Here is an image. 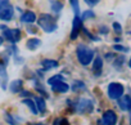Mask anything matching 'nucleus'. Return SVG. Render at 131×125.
I'll return each mask as SVG.
<instances>
[{"label":"nucleus","mask_w":131,"mask_h":125,"mask_svg":"<svg viewBox=\"0 0 131 125\" xmlns=\"http://www.w3.org/2000/svg\"><path fill=\"white\" fill-rule=\"evenodd\" d=\"M76 54H77L79 62H80L82 66L90 65L91 61H93V58H94V50H93L91 48H89L88 45H85V44H80V45L77 46Z\"/></svg>","instance_id":"obj_1"},{"label":"nucleus","mask_w":131,"mask_h":125,"mask_svg":"<svg viewBox=\"0 0 131 125\" xmlns=\"http://www.w3.org/2000/svg\"><path fill=\"white\" fill-rule=\"evenodd\" d=\"M39 22V26L45 31V32H53L57 30L58 25H57V21L54 17H51L50 14H41L37 20Z\"/></svg>","instance_id":"obj_2"},{"label":"nucleus","mask_w":131,"mask_h":125,"mask_svg":"<svg viewBox=\"0 0 131 125\" xmlns=\"http://www.w3.org/2000/svg\"><path fill=\"white\" fill-rule=\"evenodd\" d=\"M14 9L9 0H0V20L2 21H10L13 18Z\"/></svg>","instance_id":"obj_3"},{"label":"nucleus","mask_w":131,"mask_h":125,"mask_svg":"<svg viewBox=\"0 0 131 125\" xmlns=\"http://www.w3.org/2000/svg\"><path fill=\"white\" fill-rule=\"evenodd\" d=\"M123 85L119 83H111L108 85V97L111 99H119L123 95Z\"/></svg>","instance_id":"obj_4"},{"label":"nucleus","mask_w":131,"mask_h":125,"mask_svg":"<svg viewBox=\"0 0 131 125\" xmlns=\"http://www.w3.org/2000/svg\"><path fill=\"white\" fill-rule=\"evenodd\" d=\"M94 110V102L88 98H81L76 104V111L80 113H90Z\"/></svg>","instance_id":"obj_5"},{"label":"nucleus","mask_w":131,"mask_h":125,"mask_svg":"<svg viewBox=\"0 0 131 125\" xmlns=\"http://www.w3.org/2000/svg\"><path fill=\"white\" fill-rule=\"evenodd\" d=\"M116 124H117V115L112 110L105 111L99 121V125H116Z\"/></svg>","instance_id":"obj_6"},{"label":"nucleus","mask_w":131,"mask_h":125,"mask_svg":"<svg viewBox=\"0 0 131 125\" xmlns=\"http://www.w3.org/2000/svg\"><path fill=\"white\" fill-rule=\"evenodd\" d=\"M4 37L8 41L16 44L21 40V30H18V28H5L4 30Z\"/></svg>","instance_id":"obj_7"},{"label":"nucleus","mask_w":131,"mask_h":125,"mask_svg":"<svg viewBox=\"0 0 131 125\" xmlns=\"http://www.w3.org/2000/svg\"><path fill=\"white\" fill-rule=\"evenodd\" d=\"M82 20L79 17V16H76L75 17V20H73V23H72V32H71V39L72 40H75L77 36H79V34L82 31Z\"/></svg>","instance_id":"obj_8"},{"label":"nucleus","mask_w":131,"mask_h":125,"mask_svg":"<svg viewBox=\"0 0 131 125\" xmlns=\"http://www.w3.org/2000/svg\"><path fill=\"white\" fill-rule=\"evenodd\" d=\"M118 106L123 111H131V97L128 95H122L118 99Z\"/></svg>","instance_id":"obj_9"},{"label":"nucleus","mask_w":131,"mask_h":125,"mask_svg":"<svg viewBox=\"0 0 131 125\" xmlns=\"http://www.w3.org/2000/svg\"><path fill=\"white\" fill-rule=\"evenodd\" d=\"M50 86H51V90L55 92V93H67L70 90V85L66 83V81H60V83L53 84Z\"/></svg>","instance_id":"obj_10"},{"label":"nucleus","mask_w":131,"mask_h":125,"mask_svg":"<svg viewBox=\"0 0 131 125\" xmlns=\"http://www.w3.org/2000/svg\"><path fill=\"white\" fill-rule=\"evenodd\" d=\"M21 21L25 23H32L36 21V14L34 12H26L21 16Z\"/></svg>","instance_id":"obj_11"},{"label":"nucleus","mask_w":131,"mask_h":125,"mask_svg":"<svg viewBox=\"0 0 131 125\" xmlns=\"http://www.w3.org/2000/svg\"><path fill=\"white\" fill-rule=\"evenodd\" d=\"M22 85H23V81L22 80H13L9 84V90L12 93H18V92H21Z\"/></svg>","instance_id":"obj_12"},{"label":"nucleus","mask_w":131,"mask_h":125,"mask_svg":"<svg viewBox=\"0 0 131 125\" xmlns=\"http://www.w3.org/2000/svg\"><path fill=\"white\" fill-rule=\"evenodd\" d=\"M35 103H36V107H37V111H40L41 113H44L46 111V103H45V99L42 97H35L34 98Z\"/></svg>","instance_id":"obj_13"},{"label":"nucleus","mask_w":131,"mask_h":125,"mask_svg":"<svg viewBox=\"0 0 131 125\" xmlns=\"http://www.w3.org/2000/svg\"><path fill=\"white\" fill-rule=\"evenodd\" d=\"M102 69H103V59H102L100 57H96L95 61L93 62V71H94L96 75H99L100 71H102Z\"/></svg>","instance_id":"obj_14"},{"label":"nucleus","mask_w":131,"mask_h":125,"mask_svg":"<svg viewBox=\"0 0 131 125\" xmlns=\"http://www.w3.org/2000/svg\"><path fill=\"white\" fill-rule=\"evenodd\" d=\"M41 66L44 67V70H50V69H54L58 66V62L53 61V59H44L41 62Z\"/></svg>","instance_id":"obj_15"},{"label":"nucleus","mask_w":131,"mask_h":125,"mask_svg":"<svg viewBox=\"0 0 131 125\" xmlns=\"http://www.w3.org/2000/svg\"><path fill=\"white\" fill-rule=\"evenodd\" d=\"M27 48L30 49V50H36L40 45H41V41L39 40V39H36V37H34V39H30L28 41H27Z\"/></svg>","instance_id":"obj_16"},{"label":"nucleus","mask_w":131,"mask_h":125,"mask_svg":"<svg viewBox=\"0 0 131 125\" xmlns=\"http://www.w3.org/2000/svg\"><path fill=\"white\" fill-rule=\"evenodd\" d=\"M23 103H25L26 106H28V108L31 110V112H32L34 115H37V113H39L37 107H36V103H35L34 101H31V99H23Z\"/></svg>","instance_id":"obj_17"},{"label":"nucleus","mask_w":131,"mask_h":125,"mask_svg":"<svg viewBox=\"0 0 131 125\" xmlns=\"http://www.w3.org/2000/svg\"><path fill=\"white\" fill-rule=\"evenodd\" d=\"M50 8L54 13H59L62 9H63V4L60 2H57V0H54V2L50 3Z\"/></svg>","instance_id":"obj_18"},{"label":"nucleus","mask_w":131,"mask_h":125,"mask_svg":"<svg viewBox=\"0 0 131 125\" xmlns=\"http://www.w3.org/2000/svg\"><path fill=\"white\" fill-rule=\"evenodd\" d=\"M60 81H64L63 76H62V75H54V76H51V78L48 80V84H49V85H53V84H57V83H60Z\"/></svg>","instance_id":"obj_19"},{"label":"nucleus","mask_w":131,"mask_h":125,"mask_svg":"<svg viewBox=\"0 0 131 125\" xmlns=\"http://www.w3.org/2000/svg\"><path fill=\"white\" fill-rule=\"evenodd\" d=\"M70 3H71L72 9L75 11L76 16H79V13H80V4H79V0H70Z\"/></svg>","instance_id":"obj_20"},{"label":"nucleus","mask_w":131,"mask_h":125,"mask_svg":"<svg viewBox=\"0 0 131 125\" xmlns=\"http://www.w3.org/2000/svg\"><path fill=\"white\" fill-rule=\"evenodd\" d=\"M53 125H70V122H68L67 119H64V117H58V119L54 120Z\"/></svg>","instance_id":"obj_21"},{"label":"nucleus","mask_w":131,"mask_h":125,"mask_svg":"<svg viewBox=\"0 0 131 125\" xmlns=\"http://www.w3.org/2000/svg\"><path fill=\"white\" fill-rule=\"evenodd\" d=\"M5 120H7L8 124H10V125H17V124H18V121L14 120V117H13L12 115H9V113H5Z\"/></svg>","instance_id":"obj_22"},{"label":"nucleus","mask_w":131,"mask_h":125,"mask_svg":"<svg viewBox=\"0 0 131 125\" xmlns=\"http://www.w3.org/2000/svg\"><path fill=\"white\" fill-rule=\"evenodd\" d=\"M79 89H85V85H84L81 81H75V84L72 85V90L77 92Z\"/></svg>","instance_id":"obj_23"},{"label":"nucleus","mask_w":131,"mask_h":125,"mask_svg":"<svg viewBox=\"0 0 131 125\" xmlns=\"http://www.w3.org/2000/svg\"><path fill=\"white\" fill-rule=\"evenodd\" d=\"M95 14H94V12H91V11H86V12H84L82 13V17H81V20L84 21V20H88V18H93Z\"/></svg>","instance_id":"obj_24"},{"label":"nucleus","mask_w":131,"mask_h":125,"mask_svg":"<svg viewBox=\"0 0 131 125\" xmlns=\"http://www.w3.org/2000/svg\"><path fill=\"white\" fill-rule=\"evenodd\" d=\"M0 75L5 76V63L2 61H0Z\"/></svg>","instance_id":"obj_25"},{"label":"nucleus","mask_w":131,"mask_h":125,"mask_svg":"<svg viewBox=\"0 0 131 125\" xmlns=\"http://www.w3.org/2000/svg\"><path fill=\"white\" fill-rule=\"evenodd\" d=\"M99 2H100V0H85V3H86L88 5H90V7H94V5H96Z\"/></svg>","instance_id":"obj_26"},{"label":"nucleus","mask_w":131,"mask_h":125,"mask_svg":"<svg viewBox=\"0 0 131 125\" xmlns=\"http://www.w3.org/2000/svg\"><path fill=\"white\" fill-rule=\"evenodd\" d=\"M113 28H114V31H116V32H118V34L121 32V25H119V23L114 22V23H113Z\"/></svg>","instance_id":"obj_27"},{"label":"nucleus","mask_w":131,"mask_h":125,"mask_svg":"<svg viewBox=\"0 0 131 125\" xmlns=\"http://www.w3.org/2000/svg\"><path fill=\"white\" fill-rule=\"evenodd\" d=\"M114 49L116 50H119V52H127V48L121 46V45H114Z\"/></svg>","instance_id":"obj_28"},{"label":"nucleus","mask_w":131,"mask_h":125,"mask_svg":"<svg viewBox=\"0 0 131 125\" xmlns=\"http://www.w3.org/2000/svg\"><path fill=\"white\" fill-rule=\"evenodd\" d=\"M2 44H3V37L0 36V45H2Z\"/></svg>","instance_id":"obj_29"},{"label":"nucleus","mask_w":131,"mask_h":125,"mask_svg":"<svg viewBox=\"0 0 131 125\" xmlns=\"http://www.w3.org/2000/svg\"><path fill=\"white\" fill-rule=\"evenodd\" d=\"M30 125H45V124H41L40 122V124H30Z\"/></svg>","instance_id":"obj_30"}]
</instances>
